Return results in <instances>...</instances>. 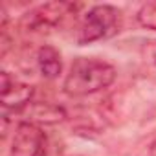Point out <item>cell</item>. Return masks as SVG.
Returning a JSON list of instances; mask_svg holds the SVG:
<instances>
[{"label":"cell","instance_id":"cell-1","mask_svg":"<svg viewBox=\"0 0 156 156\" xmlns=\"http://www.w3.org/2000/svg\"><path fill=\"white\" fill-rule=\"evenodd\" d=\"M114 79H116V68L112 64L99 59L79 57L70 66L62 88L72 98H81L110 87Z\"/></svg>","mask_w":156,"mask_h":156},{"label":"cell","instance_id":"cell-2","mask_svg":"<svg viewBox=\"0 0 156 156\" xmlns=\"http://www.w3.org/2000/svg\"><path fill=\"white\" fill-rule=\"evenodd\" d=\"M121 28V13L114 6H94L85 17L77 31V42L90 44L94 41L108 39Z\"/></svg>","mask_w":156,"mask_h":156},{"label":"cell","instance_id":"cell-3","mask_svg":"<svg viewBox=\"0 0 156 156\" xmlns=\"http://www.w3.org/2000/svg\"><path fill=\"white\" fill-rule=\"evenodd\" d=\"M46 134L41 127L30 121L17 125L11 141V156H46Z\"/></svg>","mask_w":156,"mask_h":156},{"label":"cell","instance_id":"cell-4","mask_svg":"<svg viewBox=\"0 0 156 156\" xmlns=\"http://www.w3.org/2000/svg\"><path fill=\"white\" fill-rule=\"evenodd\" d=\"M72 11H75L73 4H68V2H50V4H44V6L33 9L31 13H28L24 17V24L30 30L53 28L66 15H70Z\"/></svg>","mask_w":156,"mask_h":156},{"label":"cell","instance_id":"cell-5","mask_svg":"<svg viewBox=\"0 0 156 156\" xmlns=\"http://www.w3.org/2000/svg\"><path fill=\"white\" fill-rule=\"evenodd\" d=\"M33 87L19 83L11 79L8 72H2V88H0V99H2L4 110H15L20 112L24 107L31 103Z\"/></svg>","mask_w":156,"mask_h":156},{"label":"cell","instance_id":"cell-6","mask_svg":"<svg viewBox=\"0 0 156 156\" xmlns=\"http://www.w3.org/2000/svg\"><path fill=\"white\" fill-rule=\"evenodd\" d=\"M26 118H30L33 121H39V123H59L66 118V112L64 108L57 107V105H51V103H30L28 107H24L20 110Z\"/></svg>","mask_w":156,"mask_h":156},{"label":"cell","instance_id":"cell-7","mask_svg":"<svg viewBox=\"0 0 156 156\" xmlns=\"http://www.w3.org/2000/svg\"><path fill=\"white\" fill-rule=\"evenodd\" d=\"M37 64L41 73L46 79H55L59 77L61 70H62V61H61V53L53 48V46H42L37 53Z\"/></svg>","mask_w":156,"mask_h":156},{"label":"cell","instance_id":"cell-8","mask_svg":"<svg viewBox=\"0 0 156 156\" xmlns=\"http://www.w3.org/2000/svg\"><path fill=\"white\" fill-rule=\"evenodd\" d=\"M138 22L143 28L156 31V0L147 2V4H143L140 8V11H138Z\"/></svg>","mask_w":156,"mask_h":156},{"label":"cell","instance_id":"cell-9","mask_svg":"<svg viewBox=\"0 0 156 156\" xmlns=\"http://www.w3.org/2000/svg\"><path fill=\"white\" fill-rule=\"evenodd\" d=\"M149 59H151V61H152V62L156 64V44L149 48Z\"/></svg>","mask_w":156,"mask_h":156},{"label":"cell","instance_id":"cell-10","mask_svg":"<svg viewBox=\"0 0 156 156\" xmlns=\"http://www.w3.org/2000/svg\"><path fill=\"white\" fill-rule=\"evenodd\" d=\"M151 152H152V156H156V141L152 143V147H151Z\"/></svg>","mask_w":156,"mask_h":156}]
</instances>
